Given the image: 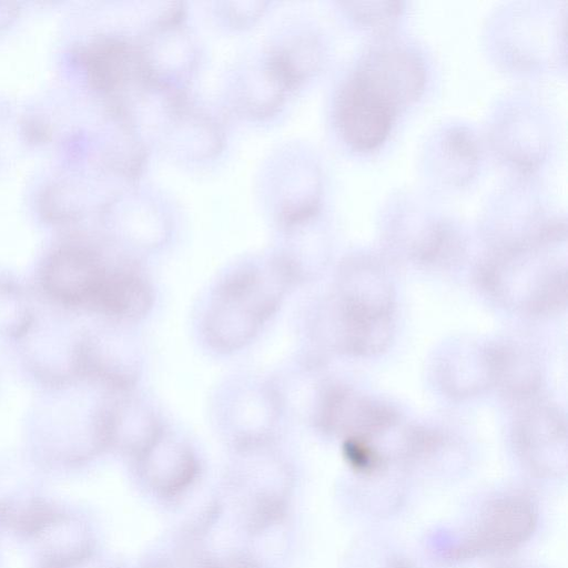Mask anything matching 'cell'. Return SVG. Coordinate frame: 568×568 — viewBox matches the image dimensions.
Listing matches in <instances>:
<instances>
[{
    "label": "cell",
    "mask_w": 568,
    "mask_h": 568,
    "mask_svg": "<svg viewBox=\"0 0 568 568\" xmlns=\"http://www.w3.org/2000/svg\"><path fill=\"white\" fill-rule=\"evenodd\" d=\"M394 314V287L384 267L374 258L352 257L338 270L320 334L339 352L376 355L393 338Z\"/></svg>",
    "instance_id": "1"
},
{
    "label": "cell",
    "mask_w": 568,
    "mask_h": 568,
    "mask_svg": "<svg viewBox=\"0 0 568 568\" xmlns=\"http://www.w3.org/2000/svg\"><path fill=\"white\" fill-rule=\"evenodd\" d=\"M298 280L287 257L245 264L229 273L213 292L204 315L209 345L224 353L246 346Z\"/></svg>",
    "instance_id": "2"
},
{
    "label": "cell",
    "mask_w": 568,
    "mask_h": 568,
    "mask_svg": "<svg viewBox=\"0 0 568 568\" xmlns=\"http://www.w3.org/2000/svg\"><path fill=\"white\" fill-rule=\"evenodd\" d=\"M565 230L559 223L547 224L500 248L480 267L483 287L498 302L527 314H548L565 306L566 264L546 251Z\"/></svg>",
    "instance_id": "3"
},
{
    "label": "cell",
    "mask_w": 568,
    "mask_h": 568,
    "mask_svg": "<svg viewBox=\"0 0 568 568\" xmlns=\"http://www.w3.org/2000/svg\"><path fill=\"white\" fill-rule=\"evenodd\" d=\"M538 513L532 501L519 494H503L487 500L473 523L445 550L452 561L509 554L534 535Z\"/></svg>",
    "instance_id": "4"
},
{
    "label": "cell",
    "mask_w": 568,
    "mask_h": 568,
    "mask_svg": "<svg viewBox=\"0 0 568 568\" xmlns=\"http://www.w3.org/2000/svg\"><path fill=\"white\" fill-rule=\"evenodd\" d=\"M353 74L397 112L415 101L425 84V67L416 52L386 39L363 54Z\"/></svg>",
    "instance_id": "5"
},
{
    "label": "cell",
    "mask_w": 568,
    "mask_h": 568,
    "mask_svg": "<svg viewBox=\"0 0 568 568\" xmlns=\"http://www.w3.org/2000/svg\"><path fill=\"white\" fill-rule=\"evenodd\" d=\"M511 440L520 462L536 476L558 478L566 473L567 426L558 407H527L514 423Z\"/></svg>",
    "instance_id": "6"
},
{
    "label": "cell",
    "mask_w": 568,
    "mask_h": 568,
    "mask_svg": "<svg viewBox=\"0 0 568 568\" xmlns=\"http://www.w3.org/2000/svg\"><path fill=\"white\" fill-rule=\"evenodd\" d=\"M314 422L323 432L343 440H377L398 425V414L388 405L346 386H329L318 396Z\"/></svg>",
    "instance_id": "7"
},
{
    "label": "cell",
    "mask_w": 568,
    "mask_h": 568,
    "mask_svg": "<svg viewBox=\"0 0 568 568\" xmlns=\"http://www.w3.org/2000/svg\"><path fill=\"white\" fill-rule=\"evenodd\" d=\"M115 263L87 247H62L45 261L41 284L54 301L91 311Z\"/></svg>",
    "instance_id": "8"
},
{
    "label": "cell",
    "mask_w": 568,
    "mask_h": 568,
    "mask_svg": "<svg viewBox=\"0 0 568 568\" xmlns=\"http://www.w3.org/2000/svg\"><path fill=\"white\" fill-rule=\"evenodd\" d=\"M397 111L351 75L336 98L335 118L344 140L354 149L369 151L387 138Z\"/></svg>",
    "instance_id": "9"
},
{
    "label": "cell",
    "mask_w": 568,
    "mask_h": 568,
    "mask_svg": "<svg viewBox=\"0 0 568 568\" xmlns=\"http://www.w3.org/2000/svg\"><path fill=\"white\" fill-rule=\"evenodd\" d=\"M135 460L146 485L164 496L184 491L199 471L192 449L164 429Z\"/></svg>",
    "instance_id": "10"
},
{
    "label": "cell",
    "mask_w": 568,
    "mask_h": 568,
    "mask_svg": "<svg viewBox=\"0 0 568 568\" xmlns=\"http://www.w3.org/2000/svg\"><path fill=\"white\" fill-rule=\"evenodd\" d=\"M126 393L109 403L106 442L108 446H116L136 459L162 433L163 427L148 405Z\"/></svg>",
    "instance_id": "11"
},
{
    "label": "cell",
    "mask_w": 568,
    "mask_h": 568,
    "mask_svg": "<svg viewBox=\"0 0 568 568\" xmlns=\"http://www.w3.org/2000/svg\"><path fill=\"white\" fill-rule=\"evenodd\" d=\"M491 386L515 399H528L540 387L541 372L536 357L513 342L489 344Z\"/></svg>",
    "instance_id": "12"
},
{
    "label": "cell",
    "mask_w": 568,
    "mask_h": 568,
    "mask_svg": "<svg viewBox=\"0 0 568 568\" xmlns=\"http://www.w3.org/2000/svg\"><path fill=\"white\" fill-rule=\"evenodd\" d=\"M438 378L445 390L458 397L470 396L491 386L489 344H460L439 358Z\"/></svg>",
    "instance_id": "13"
},
{
    "label": "cell",
    "mask_w": 568,
    "mask_h": 568,
    "mask_svg": "<svg viewBox=\"0 0 568 568\" xmlns=\"http://www.w3.org/2000/svg\"><path fill=\"white\" fill-rule=\"evenodd\" d=\"M376 442L359 438L343 440L345 460L356 473L364 476H375L387 468L389 456Z\"/></svg>",
    "instance_id": "14"
},
{
    "label": "cell",
    "mask_w": 568,
    "mask_h": 568,
    "mask_svg": "<svg viewBox=\"0 0 568 568\" xmlns=\"http://www.w3.org/2000/svg\"><path fill=\"white\" fill-rule=\"evenodd\" d=\"M349 11L363 24L385 26L392 23L402 12V3L397 1L385 2H351Z\"/></svg>",
    "instance_id": "15"
},
{
    "label": "cell",
    "mask_w": 568,
    "mask_h": 568,
    "mask_svg": "<svg viewBox=\"0 0 568 568\" xmlns=\"http://www.w3.org/2000/svg\"><path fill=\"white\" fill-rule=\"evenodd\" d=\"M160 568H221L202 552L183 551L165 560Z\"/></svg>",
    "instance_id": "16"
},
{
    "label": "cell",
    "mask_w": 568,
    "mask_h": 568,
    "mask_svg": "<svg viewBox=\"0 0 568 568\" xmlns=\"http://www.w3.org/2000/svg\"><path fill=\"white\" fill-rule=\"evenodd\" d=\"M387 568H415L409 561L405 559L393 560Z\"/></svg>",
    "instance_id": "17"
}]
</instances>
